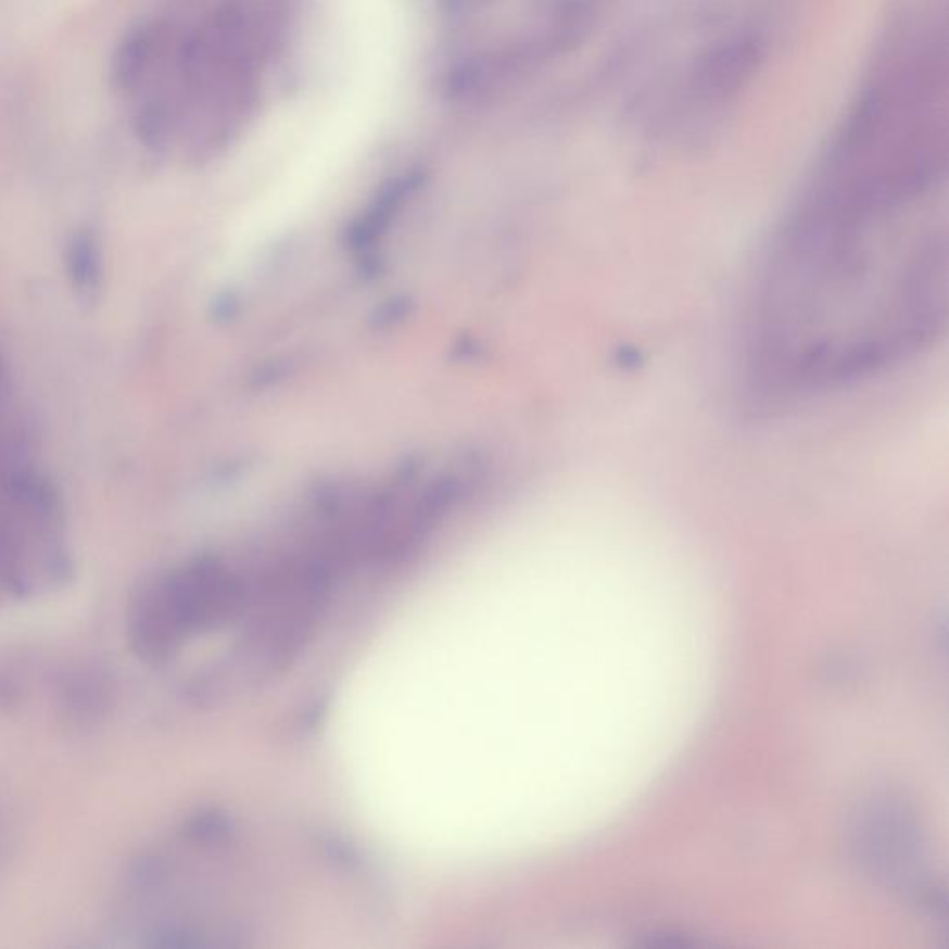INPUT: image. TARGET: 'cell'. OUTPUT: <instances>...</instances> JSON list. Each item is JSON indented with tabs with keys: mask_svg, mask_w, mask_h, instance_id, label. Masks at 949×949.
Listing matches in <instances>:
<instances>
[{
	"mask_svg": "<svg viewBox=\"0 0 949 949\" xmlns=\"http://www.w3.org/2000/svg\"><path fill=\"white\" fill-rule=\"evenodd\" d=\"M156 45L159 36L149 25L134 28L132 33L123 38L112 65V76L121 91H130L141 83Z\"/></svg>",
	"mask_w": 949,
	"mask_h": 949,
	"instance_id": "277c9868",
	"label": "cell"
},
{
	"mask_svg": "<svg viewBox=\"0 0 949 949\" xmlns=\"http://www.w3.org/2000/svg\"><path fill=\"white\" fill-rule=\"evenodd\" d=\"M767 58V39L751 28L703 47L684 69L673 102L660 109L665 117L657 121V128L662 132L673 130L678 138L697 136L699 128H707L741 99Z\"/></svg>",
	"mask_w": 949,
	"mask_h": 949,
	"instance_id": "7a4b0ae2",
	"label": "cell"
},
{
	"mask_svg": "<svg viewBox=\"0 0 949 949\" xmlns=\"http://www.w3.org/2000/svg\"><path fill=\"white\" fill-rule=\"evenodd\" d=\"M855 835L859 861L872 874L911 890L918 898L927 890V883L920 880V833L903 804L894 799L875 801L864 810Z\"/></svg>",
	"mask_w": 949,
	"mask_h": 949,
	"instance_id": "3957f363",
	"label": "cell"
},
{
	"mask_svg": "<svg viewBox=\"0 0 949 949\" xmlns=\"http://www.w3.org/2000/svg\"><path fill=\"white\" fill-rule=\"evenodd\" d=\"M946 164L830 162L768 241L742 327V377L783 403L857 387L937 345L948 321Z\"/></svg>",
	"mask_w": 949,
	"mask_h": 949,
	"instance_id": "6da1fadb",
	"label": "cell"
}]
</instances>
